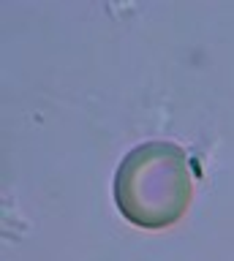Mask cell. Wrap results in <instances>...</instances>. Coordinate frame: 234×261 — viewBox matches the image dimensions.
Returning a JSON list of instances; mask_svg holds the SVG:
<instances>
[{"mask_svg":"<svg viewBox=\"0 0 234 261\" xmlns=\"http://www.w3.org/2000/svg\"><path fill=\"white\" fill-rule=\"evenodd\" d=\"M115 204L131 226L169 228L191 207L193 166L174 142H144L123 158L115 174Z\"/></svg>","mask_w":234,"mask_h":261,"instance_id":"obj_1","label":"cell"}]
</instances>
